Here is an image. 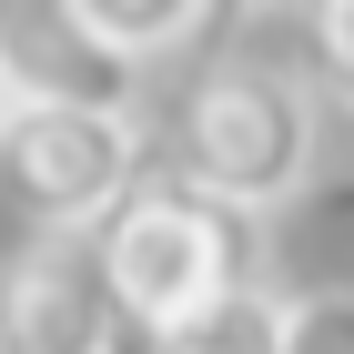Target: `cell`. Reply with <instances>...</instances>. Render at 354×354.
<instances>
[{"label": "cell", "mask_w": 354, "mask_h": 354, "mask_svg": "<svg viewBox=\"0 0 354 354\" xmlns=\"http://www.w3.org/2000/svg\"><path fill=\"white\" fill-rule=\"evenodd\" d=\"M0 344L10 354H142L91 233H30L0 273Z\"/></svg>", "instance_id": "277c9868"}, {"label": "cell", "mask_w": 354, "mask_h": 354, "mask_svg": "<svg viewBox=\"0 0 354 354\" xmlns=\"http://www.w3.org/2000/svg\"><path fill=\"white\" fill-rule=\"evenodd\" d=\"M294 324H304V294L294 283H243V294L203 304L183 324H162L142 354H294Z\"/></svg>", "instance_id": "8992f818"}, {"label": "cell", "mask_w": 354, "mask_h": 354, "mask_svg": "<svg viewBox=\"0 0 354 354\" xmlns=\"http://www.w3.org/2000/svg\"><path fill=\"white\" fill-rule=\"evenodd\" d=\"M0 91L10 111H122L132 122L142 71L91 41L82 0H0Z\"/></svg>", "instance_id": "5b68a950"}, {"label": "cell", "mask_w": 354, "mask_h": 354, "mask_svg": "<svg viewBox=\"0 0 354 354\" xmlns=\"http://www.w3.org/2000/svg\"><path fill=\"white\" fill-rule=\"evenodd\" d=\"M82 21H91L102 51H122L142 71L152 51H183L192 30H213V10H203V0H82Z\"/></svg>", "instance_id": "52a82bcc"}, {"label": "cell", "mask_w": 354, "mask_h": 354, "mask_svg": "<svg viewBox=\"0 0 354 354\" xmlns=\"http://www.w3.org/2000/svg\"><path fill=\"white\" fill-rule=\"evenodd\" d=\"M0 132H10V91H0Z\"/></svg>", "instance_id": "30bf717a"}, {"label": "cell", "mask_w": 354, "mask_h": 354, "mask_svg": "<svg viewBox=\"0 0 354 354\" xmlns=\"http://www.w3.org/2000/svg\"><path fill=\"white\" fill-rule=\"evenodd\" d=\"M142 172H152V142L122 111H10L0 132V192L41 233H102Z\"/></svg>", "instance_id": "3957f363"}, {"label": "cell", "mask_w": 354, "mask_h": 354, "mask_svg": "<svg viewBox=\"0 0 354 354\" xmlns=\"http://www.w3.org/2000/svg\"><path fill=\"white\" fill-rule=\"evenodd\" d=\"M294 354H354V294H304Z\"/></svg>", "instance_id": "9c48e42d"}, {"label": "cell", "mask_w": 354, "mask_h": 354, "mask_svg": "<svg viewBox=\"0 0 354 354\" xmlns=\"http://www.w3.org/2000/svg\"><path fill=\"white\" fill-rule=\"evenodd\" d=\"M314 122H324V102L304 91V71H283L263 51H223L172 102V152L162 162L183 183H203L213 203H233V213L263 223L314 172Z\"/></svg>", "instance_id": "6da1fadb"}, {"label": "cell", "mask_w": 354, "mask_h": 354, "mask_svg": "<svg viewBox=\"0 0 354 354\" xmlns=\"http://www.w3.org/2000/svg\"><path fill=\"white\" fill-rule=\"evenodd\" d=\"M91 243H102L111 294H122V314H132L142 344H152L162 324H183V314H203V304L263 283V223L233 213V203H213V192L183 183L172 162L142 172L132 203H122Z\"/></svg>", "instance_id": "7a4b0ae2"}, {"label": "cell", "mask_w": 354, "mask_h": 354, "mask_svg": "<svg viewBox=\"0 0 354 354\" xmlns=\"http://www.w3.org/2000/svg\"><path fill=\"white\" fill-rule=\"evenodd\" d=\"M304 61H314V82L334 102H354V0H334V10L304 21Z\"/></svg>", "instance_id": "ba28073f"}, {"label": "cell", "mask_w": 354, "mask_h": 354, "mask_svg": "<svg viewBox=\"0 0 354 354\" xmlns=\"http://www.w3.org/2000/svg\"><path fill=\"white\" fill-rule=\"evenodd\" d=\"M0 354H10V344H0Z\"/></svg>", "instance_id": "8fae6325"}]
</instances>
